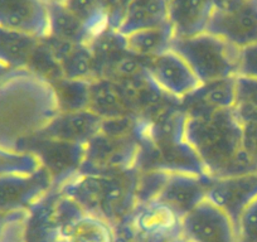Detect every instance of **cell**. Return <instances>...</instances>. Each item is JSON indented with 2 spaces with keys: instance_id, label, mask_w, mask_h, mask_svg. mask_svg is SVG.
<instances>
[{
  "instance_id": "cell-1",
  "label": "cell",
  "mask_w": 257,
  "mask_h": 242,
  "mask_svg": "<svg viewBox=\"0 0 257 242\" xmlns=\"http://www.w3.org/2000/svg\"><path fill=\"white\" fill-rule=\"evenodd\" d=\"M59 112L51 81L28 68H14L0 81V148L24 152Z\"/></svg>"
},
{
  "instance_id": "cell-2",
  "label": "cell",
  "mask_w": 257,
  "mask_h": 242,
  "mask_svg": "<svg viewBox=\"0 0 257 242\" xmlns=\"http://www.w3.org/2000/svg\"><path fill=\"white\" fill-rule=\"evenodd\" d=\"M183 138L212 179L257 169L243 150L242 127L233 107L188 108L184 111Z\"/></svg>"
},
{
  "instance_id": "cell-3",
  "label": "cell",
  "mask_w": 257,
  "mask_h": 242,
  "mask_svg": "<svg viewBox=\"0 0 257 242\" xmlns=\"http://www.w3.org/2000/svg\"><path fill=\"white\" fill-rule=\"evenodd\" d=\"M170 49L184 59L202 85L238 75L241 49L209 32L173 39Z\"/></svg>"
},
{
  "instance_id": "cell-4",
  "label": "cell",
  "mask_w": 257,
  "mask_h": 242,
  "mask_svg": "<svg viewBox=\"0 0 257 242\" xmlns=\"http://www.w3.org/2000/svg\"><path fill=\"white\" fill-rule=\"evenodd\" d=\"M139 153L140 144L134 139V135L111 137L100 132L85 145L78 172L116 174L135 169Z\"/></svg>"
},
{
  "instance_id": "cell-5",
  "label": "cell",
  "mask_w": 257,
  "mask_h": 242,
  "mask_svg": "<svg viewBox=\"0 0 257 242\" xmlns=\"http://www.w3.org/2000/svg\"><path fill=\"white\" fill-rule=\"evenodd\" d=\"M207 32L237 48L257 42V0H221L212 13Z\"/></svg>"
},
{
  "instance_id": "cell-6",
  "label": "cell",
  "mask_w": 257,
  "mask_h": 242,
  "mask_svg": "<svg viewBox=\"0 0 257 242\" xmlns=\"http://www.w3.org/2000/svg\"><path fill=\"white\" fill-rule=\"evenodd\" d=\"M145 72L162 92L175 100H184L202 86L188 63L173 49L150 58H143Z\"/></svg>"
},
{
  "instance_id": "cell-7",
  "label": "cell",
  "mask_w": 257,
  "mask_h": 242,
  "mask_svg": "<svg viewBox=\"0 0 257 242\" xmlns=\"http://www.w3.org/2000/svg\"><path fill=\"white\" fill-rule=\"evenodd\" d=\"M180 237L185 242H237L236 223L206 198L182 217Z\"/></svg>"
},
{
  "instance_id": "cell-8",
  "label": "cell",
  "mask_w": 257,
  "mask_h": 242,
  "mask_svg": "<svg viewBox=\"0 0 257 242\" xmlns=\"http://www.w3.org/2000/svg\"><path fill=\"white\" fill-rule=\"evenodd\" d=\"M54 188L53 178L42 165L31 174L0 177V212L29 211Z\"/></svg>"
},
{
  "instance_id": "cell-9",
  "label": "cell",
  "mask_w": 257,
  "mask_h": 242,
  "mask_svg": "<svg viewBox=\"0 0 257 242\" xmlns=\"http://www.w3.org/2000/svg\"><path fill=\"white\" fill-rule=\"evenodd\" d=\"M24 152L33 153L38 157L42 165L53 178L54 187H57L80 170L85 145L61 142L38 134L27 143Z\"/></svg>"
},
{
  "instance_id": "cell-10",
  "label": "cell",
  "mask_w": 257,
  "mask_h": 242,
  "mask_svg": "<svg viewBox=\"0 0 257 242\" xmlns=\"http://www.w3.org/2000/svg\"><path fill=\"white\" fill-rule=\"evenodd\" d=\"M0 28L46 38L49 36L48 0H0Z\"/></svg>"
},
{
  "instance_id": "cell-11",
  "label": "cell",
  "mask_w": 257,
  "mask_h": 242,
  "mask_svg": "<svg viewBox=\"0 0 257 242\" xmlns=\"http://www.w3.org/2000/svg\"><path fill=\"white\" fill-rule=\"evenodd\" d=\"M212 178L208 175L169 173L155 201L172 209L180 219L207 198Z\"/></svg>"
},
{
  "instance_id": "cell-12",
  "label": "cell",
  "mask_w": 257,
  "mask_h": 242,
  "mask_svg": "<svg viewBox=\"0 0 257 242\" xmlns=\"http://www.w3.org/2000/svg\"><path fill=\"white\" fill-rule=\"evenodd\" d=\"M257 196V169L243 174L214 178L207 199L229 214L234 223L244 207Z\"/></svg>"
},
{
  "instance_id": "cell-13",
  "label": "cell",
  "mask_w": 257,
  "mask_h": 242,
  "mask_svg": "<svg viewBox=\"0 0 257 242\" xmlns=\"http://www.w3.org/2000/svg\"><path fill=\"white\" fill-rule=\"evenodd\" d=\"M218 0H167L168 23L174 39L207 32Z\"/></svg>"
},
{
  "instance_id": "cell-14",
  "label": "cell",
  "mask_w": 257,
  "mask_h": 242,
  "mask_svg": "<svg viewBox=\"0 0 257 242\" xmlns=\"http://www.w3.org/2000/svg\"><path fill=\"white\" fill-rule=\"evenodd\" d=\"M86 108L102 120L133 116L135 113L132 100L122 85L106 77L90 81Z\"/></svg>"
},
{
  "instance_id": "cell-15",
  "label": "cell",
  "mask_w": 257,
  "mask_h": 242,
  "mask_svg": "<svg viewBox=\"0 0 257 242\" xmlns=\"http://www.w3.org/2000/svg\"><path fill=\"white\" fill-rule=\"evenodd\" d=\"M101 124L102 118L96 116L87 108L61 111L41 134L61 142L86 145L100 133Z\"/></svg>"
},
{
  "instance_id": "cell-16",
  "label": "cell",
  "mask_w": 257,
  "mask_h": 242,
  "mask_svg": "<svg viewBox=\"0 0 257 242\" xmlns=\"http://www.w3.org/2000/svg\"><path fill=\"white\" fill-rule=\"evenodd\" d=\"M167 22V0H132L117 32L127 36L139 29L162 26Z\"/></svg>"
},
{
  "instance_id": "cell-17",
  "label": "cell",
  "mask_w": 257,
  "mask_h": 242,
  "mask_svg": "<svg viewBox=\"0 0 257 242\" xmlns=\"http://www.w3.org/2000/svg\"><path fill=\"white\" fill-rule=\"evenodd\" d=\"M49 36L62 41L88 46L92 34L82 21L71 13L63 3L48 0Z\"/></svg>"
},
{
  "instance_id": "cell-18",
  "label": "cell",
  "mask_w": 257,
  "mask_h": 242,
  "mask_svg": "<svg viewBox=\"0 0 257 242\" xmlns=\"http://www.w3.org/2000/svg\"><path fill=\"white\" fill-rule=\"evenodd\" d=\"M123 38L128 53L140 58H150L170 49L174 37L167 22L162 26L135 31Z\"/></svg>"
},
{
  "instance_id": "cell-19",
  "label": "cell",
  "mask_w": 257,
  "mask_h": 242,
  "mask_svg": "<svg viewBox=\"0 0 257 242\" xmlns=\"http://www.w3.org/2000/svg\"><path fill=\"white\" fill-rule=\"evenodd\" d=\"M63 242H113V227L105 219L81 213L61 229Z\"/></svg>"
},
{
  "instance_id": "cell-20",
  "label": "cell",
  "mask_w": 257,
  "mask_h": 242,
  "mask_svg": "<svg viewBox=\"0 0 257 242\" xmlns=\"http://www.w3.org/2000/svg\"><path fill=\"white\" fill-rule=\"evenodd\" d=\"M41 38L0 28V61L13 68H27Z\"/></svg>"
},
{
  "instance_id": "cell-21",
  "label": "cell",
  "mask_w": 257,
  "mask_h": 242,
  "mask_svg": "<svg viewBox=\"0 0 257 242\" xmlns=\"http://www.w3.org/2000/svg\"><path fill=\"white\" fill-rule=\"evenodd\" d=\"M42 168L41 160L29 152H16L0 148V177L11 174H31Z\"/></svg>"
},
{
  "instance_id": "cell-22",
  "label": "cell",
  "mask_w": 257,
  "mask_h": 242,
  "mask_svg": "<svg viewBox=\"0 0 257 242\" xmlns=\"http://www.w3.org/2000/svg\"><path fill=\"white\" fill-rule=\"evenodd\" d=\"M29 211L0 212V242H28Z\"/></svg>"
},
{
  "instance_id": "cell-23",
  "label": "cell",
  "mask_w": 257,
  "mask_h": 242,
  "mask_svg": "<svg viewBox=\"0 0 257 242\" xmlns=\"http://www.w3.org/2000/svg\"><path fill=\"white\" fill-rule=\"evenodd\" d=\"M233 110L238 117L257 113V78L236 76V103Z\"/></svg>"
},
{
  "instance_id": "cell-24",
  "label": "cell",
  "mask_w": 257,
  "mask_h": 242,
  "mask_svg": "<svg viewBox=\"0 0 257 242\" xmlns=\"http://www.w3.org/2000/svg\"><path fill=\"white\" fill-rule=\"evenodd\" d=\"M236 231L237 242H257V196L238 216Z\"/></svg>"
},
{
  "instance_id": "cell-25",
  "label": "cell",
  "mask_w": 257,
  "mask_h": 242,
  "mask_svg": "<svg viewBox=\"0 0 257 242\" xmlns=\"http://www.w3.org/2000/svg\"><path fill=\"white\" fill-rule=\"evenodd\" d=\"M238 117V116H237ZM242 127V144L252 162L257 165V113L238 117Z\"/></svg>"
},
{
  "instance_id": "cell-26",
  "label": "cell",
  "mask_w": 257,
  "mask_h": 242,
  "mask_svg": "<svg viewBox=\"0 0 257 242\" xmlns=\"http://www.w3.org/2000/svg\"><path fill=\"white\" fill-rule=\"evenodd\" d=\"M237 76L257 78V42L243 47L239 51L238 75Z\"/></svg>"
},
{
  "instance_id": "cell-27",
  "label": "cell",
  "mask_w": 257,
  "mask_h": 242,
  "mask_svg": "<svg viewBox=\"0 0 257 242\" xmlns=\"http://www.w3.org/2000/svg\"><path fill=\"white\" fill-rule=\"evenodd\" d=\"M12 70H14V68L11 67L9 65H7V63L3 62V61H0V81L3 80V78L6 77Z\"/></svg>"
},
{
  "instance_id": "cell-28",
  "label": "cell",
  "mask_w": 257,
  "mask_h": 242,
  "mask_svg": "<svg viewBox=\"0 0 257 242\" xmlns=\"http://www.w3.org/2000/svg\"><path fill=\"white\" fill-rule=\"evenodd\" d=\"M170 242H185V241L182 238V237H178V238L173 239V241H170Z\"/></svg>"
},
{
  "instance_id": "cell-29",
  "label": "cell",
  "mask_w": 257,
  "mask_h": 242,
  "mask_svg": "<svg viewBox=\"0 0 257 242\" xmlns=\"http://www.w3.org/2000/svg\"><path fill=\"white\" fill-rule=\"evenodd\" d=\"M218 2H221V0H218Z\"/></svg>"
}]
</instances>
